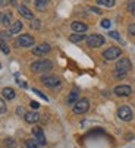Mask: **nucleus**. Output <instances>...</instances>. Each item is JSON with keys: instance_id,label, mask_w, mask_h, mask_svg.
I'll return each mask as SVG.
<instances>
[{"instance_id": "f257e3e1", "label": "nucleus", "mask_w": 135, "mask_h": 148, "mask_svg": "<svg viewBox=\"0 0 135 148\" xmlns=\"http://www.w3.org/2000/svg\"><path fill=\"white\" fill-rule=\"evenodd\" d=\"M132 69V63L128 57H121L118 62H116V72L115 75L116 76H123L125 73H128L129 71Z\"/></svg>"}, {"instance_id": "f03ea898", "label": "nucleus", "mask_w": 135, "mask_h": 148, "mask_svg": "<svg viewBox=\"0 0 135 148\" xmlns=\"http://www.w3.org/2000/svg\"><path fill=\"white\" fill-rule=\"evenodd\" d=\"M53 68V63L47 59H41L34 63H31V71L32 72H49Z\"/></svg>"}, {"instance_id": "7ed1b4c3", "label": "nucleus", "mask_w": 135, "mask_h": 148, "mask_svg": "<svg viewBox=\"0 0 135 148\" xmlns=\"http://www.w3.org/2000/svg\"><path fill=\"white\" fill-rule=\"evenodd\" d=\"M104 44V37L100 34H91L87 37V46L91 47V49H97L100 46Z\"/></svg>"}, {"instance_id": "20e7f679", "label": "nucleus", "mask_w": 135, "mask_h": 148, "mask_svg": "<svg viewBox=\"0 0 135 148\" xmlns=\"http://www.w3.org/2000/svg\"><path fill=\"white\" fill-rule=\"evenodd\" d=\"M88 109H90V101H88L87 98L78 100V101L74 104V107H72V110H74L75 114H84V113L88 112Z\"/></svg>"}, {"instance_id": "39448f33", "label": "nucleus", "mask_w": 135, "mask_h": 148, "mask_svg": "<svg viewBox=\"0 0 135 148\" xmlns=\"http://www.w3.org/2000/svg\"><path fill=\"white\" fill-rule=\"evenodd\" d=\"M34 43H35V40L30 34H22L16 38V46L18 47H31V46H34Z\"/></svg>"}, {"instance_id": "423d86ee", "label": "nucleus", "mask_w": 135, "mask_h": 148, "mask_svg": "<svg viewBox=\"0 0 135 148\" xmlns=\"http://www.w3.org/2000/svg\"><path fill=\"white\" fill-rule=\"evenodd\" d=\"M121 54H122V50L119 47H115V46H112L103 51V57L106 60H116L118 57H121Z\"/></svg>"}, {"instance_id": "0eeeda50", "label": "nucleus", "mask_w": 135, "mask_h": 148, "mask_svg": "<svg viewBox=\"0 0 135 148\" xmlns=\"http://www.w3.org/2000/svg\"><path fill=\"white\" fill-rule=\"evenodd\" d=\"M41 82H43L46 87L53 88V87H59V85H60V78L56 76V75H46V76L41 78Z\"/></svg>"}, {"instance_id": "6e6552de", "label": "nucleus", "mask_w": 135, "mask_h": 148, "mask_svg": "<svg viewBox=\"0 0 135 148\" xmlns=\"http://www.w3.org/2000/svg\"><path fill=\"white\" fill-rule=\"evenodd\" d=\"M118 117L123 122H129L132 119V110L128 107V106H121L118 109Z\"/></svg>"}, {"instance_id": "1a4fd4ad", "label": "nucleus", "mask_w": 135, "mask_h": 148, "mask_svg": "<svg viewBox=\"0 0 135 148\" xmlns=\"http://www.w3.org/2000/svg\"><path fill=\"white\" fill-rule=\"evenodd\" d=\"M113 92H115L118 97H129V95L132 94V88H131L129 85H118V87L113 90Z\"/></svg>"}, {"instance_id": "9d476101", "label": "nucleus", "mask_w": 135, "mask_h": 148, "mask_svg": "<svg viewBox=\"0 0 135 148\" xmlns=\"http://www.w3.org/2000/svg\"><path fill=\"white\" fill-rule=\"evenodd\" d=\"M32 134L35 136V141L38 142V145H46V136H44V132L43 129L40 128V126H35V128H32Z\"/></svg>"}, {"instance_id": "9b49d317", "label": "nucleus", "mask_w": 135, "mask_h": 148, "mask_svg": "<svg viewBox=\"0 0 135 148\" xmlns=\"http://www.w3.org/2000/svg\"><path fill=\"white\" fill-rule=\"evenodd\" d=\"M50 50H52V47H50L47 43H43V44H40V46H35V47L32 49V53H34L35 56H43V54H47Z\"/></svg>"}, {"instance_id": "f8f14e48", "label": "nucleus", "mask_w": 135, "mask_h": 148, "mask_svg": "<svg viewBox=\"0 0 135 148\" xmlns=\"http://www.w3.org/2000/svg\"><path fill=\"white\" fill-rule=\"evenodd\" d=\"M71 28H72V31H75L76 34H82V32H85V31L88 29V25L84 24V22H79V21H75V22H72Z\"/></svg>"}, {"instance_id": "ddd939ff", "label": "nucleus", "mask_w": 135, "mask_h": 148, "mask_svg": "<svg viewBox=\"0 0 135 148\" xmlns=\"http://www.w3.org/2000/svg\"><path fill=\"white\" fill-rule=\"evenodd\" d=\"M24 119H25L27 123H35V122L40 120V114L37 112H28V113H25Z\"/></svg>"}, {"instance_id": "4468645a", "label": "nucleus", "mask_w": 135, "mask_h": 148, "mask_svg": "<svg viewBox=\"0 0 135 148\" xmlns=\"http://www.w3.org/2000/svg\"><path fill=\"white\" fill-rule=\"evenodd\" d=\"M2 95H3V98H6V100H13V98L16 97V91H15L13 88H10V87H6V88L2 90Z\"/></svg>"}, {"instance_id": "2eb2a0df", "label": "nucleus", "mask_w": 135, "mask_h": 148, "mask_svg": "<svg viewBox=\"0 0 135 148\" xmlns=\"http://www.w3.org/2000/svg\"><path fill=\"white\" fill-rule=\"evenodd\" d=\"M78 97H79V90L78 88H74L71 92H69V95H68V104H75L76 101H78Z\"/></svg>"}, {"instance_id": "dca6fc26", "label": "nucleus", "mask_w": 135, "mask_h": 148, "mask_svg": "<svg viewBox=\"0 0 135 148\" xmlns=\"http://www.w3.org/2000/svg\"><path fill=\"white\" fill-rule=\"evenodd\" d=\"M21 29H22V22H21V21H15V22L9 27V32H10V35L18 34Z\"/></svg>"}, {"instance_id": "f3484780", "label": "nucleus", "mask_w": 135, "mask_h": 148, "mask_svg": "<svg viewBox=\"0 0 135 148\" xmlns=\"http://www.w3.org/2000/svg\"><path fill=\"white\" fill-rule=\"evenodd\" d=\"M19 13H21L22 16H24V18H27V19H32V18H34L32 12H31V10L27 8V6H24V5L19 6Z\"/></svg>"}, {"instance_id": "a211bd4d", "label": "nucleus", "mask_w": 135, "mask_h": 148, "mask_svg": "<svg viewBox=\"0 0 135 148\" xmlns=\"http://www.w3.org/2000/svg\"><path fill=\"white\" fill-rule=\"evenodd\" d=\"M82 40H85V35L84 34H72L69 37L71 43H79V41H82Z\"/></svg>"}, {"instance_id": "6ab92c4d", "label": "nucleus", "mask_w": 135, "mask_h": 148, "mask_svg": "<svg viewBox=\"0 0 135 148\" xmlns=\"http://www.w3.org/2000/svg\"><path fill=\"white\" fill-rule=\"evenodd\" d=\"M24 148H40V145L35 139H27L24 142Z\"/></svg>"}, {"instance_id": "aec40b11", "label": "nucleus", "mask_w": 135, "mask_h": 148, "mask_svg": "<svg viewBox=\"0 0 135 148\" xmlns=\"http://www.w3.org/2000/svg\"><path fill=\"white\" fill-rule=\"evenodd\" d=\"M2 24L5 25V27H10L13 22H12V13L9 12V13H6V15H3V21H2Z\"/></svg>"}, {"instance_id": "412c9836", "label": "nucleus", "mask_w": 135, "mask_h": 148, "mask_svg": "<svg viewBox=\"0 0 135 148\" xmlns=\"http://www.w3.org/2000/svg\"><path fill=\"white\" fill-rule=\"evenodd\" d=\"M97 5L106 6V8H112L115 6V0H97Z\"/></svg>"}, {"instance_id": "4be33fe9", "label": "nucleus", "mask_w": 135, "mask_h": 148, "mask_svg": "<svg viewBox=\"0 0 135 148\" xmlns=\"http://www.w3.org/2000/svg\"><path fill=\"white\" fill-rule=\"evenodd\" d=\"M0 50H2L5 54H9V51H10L8 43H6V41H3V40H0Z\"/></svg>"}, {"instance_id": "5701e85b", "label": "nucleus", "mask_w": 135, "mask_h": 148, "mask_svg": "<svg viewBox=\"0 0 135 148\" xmlns=\"http://www.w3.org/2000/svg\"><path fill=\"white\" fill-rule=\"evenodd\" d=\"M47 3H49V0H35V6H37L38 9H43Z\"/></svg>"}, {"instance_id": "b1692460", "label": "nucleus", "mask_w": 135, "mask_h": 148, "mask_svg": "<svg viewBox=\"0 0 135 148\" xmlns=\"http://www.w3.org/2000/svg\"><path fill=\"white\" fill-rule=\"evenodd\" d=\"M31 27H32L34 29H38V28L41 27V24H40V19H32V22H31Z\"/></svg>"}, {"instance_id": "393cba45", "label": "nucleus", "mask_w": 135, "mask_h": 148, "mask_svg": "<svg viewBox=\"0 0 135 148\" xmlns=\"http://www.w3.org/2000/svg\"><path fill=\"white\" fill-rule=\"evenodd\" d=\"M128 34L132 35V37H135V24H131V25L128 27Z\"/></svg>"}, {"instance_id": "a878e982", "label": "nucleus", "mask_w": 135, "mask_h": 148, "mask_svg": "<svg viewBox=\"0 0 135 148\" xmlns=\"http://www.w3.org/2000/svg\"><path fill=\"white\" fill-rule=\"evenodd\" d=\"M6 112V103L3 98H0V113H5Z\"/></svg>"}, {"instance_id": "bb28decb", "label": "nucleus", "mask_w": 135, "mask_h": 148, "mask_svg": "<svg viewBox=\"0 0 135 148\" xmlns=\"http://www.w3.org/2000/svg\"><path fill=\"white\" fill-rule=\"evenodd\" d=\"M9 37H12L9 31H3V32H0V40H5V38H9Z\"/></svg>"}, {"instance_id": "cd10ccee", "label": "nucleus", "mask_w": 135, "mask_h": 148, "mask_svg": "<svg viewBox=\"0 0 135 148\" xmlns=\"http://www.w3.org/2000/svg\"><path fill=\"white\" fill-rule=\"evenodd\" d=\"M109 35H110L112 38H115V40H121L119 32H116V31H110V32H109Z\"/></svg>"}, {"instance_id": "c85d7f7f", "label": "nucleus", "mask_w": 135, "mask_h": 148, "mask_svg": "<svg viewBox=\"0 0 135 148\" xmlns=\"http://www.w3.org/2000/svg\"><path fill=\"white\" fill-rule=\"evenodd\" d=\"M110 24H112V22H110L109 19H103V21H101V27H103V28H109Z\"/></svg>"}, {"instance_id": "c756f323", "label": "nucleus", "mask_w": 135, "mask_h": 148, "mask_svg": "<svg viewBox=\"0 0 135 148\" xmlns=\"http://www.w3.org/2000/svg\"><path fill=\"white\" fill-rule=\"evenodd\" d=\"M34 92H35V94H37V95H40V97H41V98H43V100H46V101H47V100H49V98H47V97H46V95H44V94H43V92H41V91H38V90H34Z\"/></svg>"}, {"instance_id": "7c9ffc66", "label": "nucleus", "mask_w": 135, "mask_h": 148, "mask_svg": "<svg viewBox=\"0 0 135 148\" xmlns=\"http://www.w3.org/2000/svg\"><path fill=\"white\" fill-rule=\"evenodd\" d=\"M10 3V0H0V8H5Z\"/></svg>"}, {"instance_id": "2f4dec72", "label": "nucleus", "mask_w": 135, "mask_h": 148, "mask_svg": "<svg viewBox=\"0 0 135 148\" xmlns=\"http://www.w3.org/2000/svg\"><path fill=\"white\" fill-rule=\"evenodd\" d=\"M16 112H18V114H21V116H25V110L22 109V107H18V110H16Z\"/></svg>"}, {"instance_id": "473e14b6", "label": "nucleus", "mask_w": 135, "mask_h": 148, "mask_svg": "<svg viewBox=\"0 0 135 148\" xmlns=\"http://www.w3.org/2000/svg\"><path fill=\"white\" fill-rule=\"evenodd\" d=\"M31 107H32V109H38L40 104H38L37 101H31Z\"/></svg>"}, {"instance_id": "72a5a7b5", "label": "nucleus", "mask_w": 135, "mask_h": 148, "mask_svg": "<svg viewBox=\"0 0 135 148\" xmlns=\"http://www.w3.org/2000/svg\"><path fill=\"white\" fill-rule=\"evenodd\" d=\"M90 10H93V12H94V13H98V15H100V13H101V10H100V9H98V8H90Z\"/></svg>"}, {"instance_id": "f704fd0d", "label": "nucleus", "mask_w": 135, "mask_h": 148, "mask_svg": "<svg viewBox=\"0 0 135 148\" xmlns=\"http://www.w3.org/2000/svg\"><path fill=\"white\" fill-rule=\"evenodd\" d=\"M131 12H132V15L135 16V2L132 3V6H131Z\"/></svg>"}, {"instance_id": "c9c22d12", "label": "nucleus", "mask_w": 135, "mask_h": 148, "mask_svg": "<svg viewBox=\"0 0 135 148\" xmlns=\"http://www.w3.org/2000/svg\"><path fill=\"white\" fill-rule=\"evenodd\" d=\"M2 21H3V13L0 12V24H2Z\"/></svg>"}, {"instance_id": "e433bc0d", "label": "nucleus", "mask_w": 135, "mask_h": 148, "mask_svg": "<svg viewBox=\"0 0 135 148\" xmlns=\"http://www.w3.org/2000/svg\"><path fill=\"white\" fill-rule=\"evenodd\" d=\"M0 69H2V65H0Z\"/></svg>"}]
</instances>
